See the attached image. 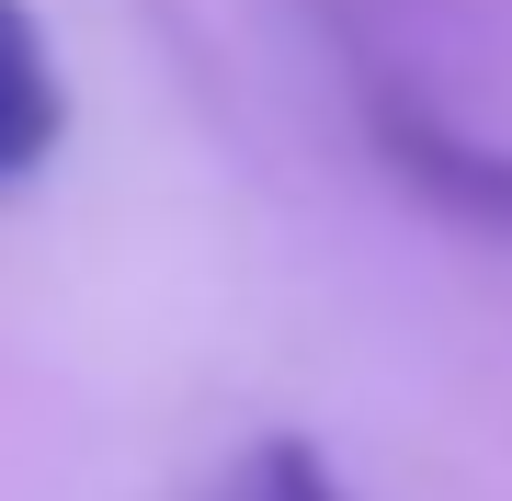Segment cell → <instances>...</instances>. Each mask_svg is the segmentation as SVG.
<instances>
[{
	"mask_svg": "<svg viewBox=\"0 0 512 501\" xmlns=\"http://www.w3.org/2000/svg\"><path fill=\"white\" fill-rule=\"evenodd\" d=\"M399 137V171H421L444 205H467V217H490V228H512V149H478V137H444V126H387Z\"/></svg>",
	"mask_w": 512,
	"mask_h": 501,
	"instance_id": "obj_2",
	"label": "cell"
},
{
	"mask_svg": "<svg viewBox=\"0 0 512 501\" xmlns=\"http://www.w3.org/2000/svg\"><path fill=\"white\" fill-rule=\"evenodd\" d=\"M205 501H353L342 467H330L308 433H262L251 456H228L217 479H205Z\"/></svg>",
	"mask_w": 512,
	"mask_h": 501,
	"instance_id": "obj_3",
	"label": "cell"
},
{
	"mask_svg": "<svg viewBox=\"0 0 512 501\" xmlns=\"http://www.w3.org/2000/svg\"><path fill=\"white\" fill-rule=\"evenodd\" d=\"M57 57L35 35V12L23 0H0V183H23L46 149H57Z\"/></svg>",
	"mask_w": 512,
	"mask_h": 501,
	"instance_id": "obj_1",
	"label": "cell"
}]
</instances>
